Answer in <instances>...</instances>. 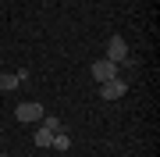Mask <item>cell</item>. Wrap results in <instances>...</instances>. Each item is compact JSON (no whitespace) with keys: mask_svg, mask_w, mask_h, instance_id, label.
<instances>
[{"mask_svg":"<svg viewBox=\"0 0 160 157\" xmlns=\"http://www.w3.org/2000/svg\"><path fill=\"white\" fill-rule=\"evenodd\" d=\"M107 61H114V64H128L132 61L125 36H110V39H107Z\"/></svg>","mask_w":160,"mask_h":157,"instance_id":"1","label":"cell"},{"mask_svg":"<svg viewBox=\"0 0 160 157\" xmlns=\"http://www.w3.org/2000/svg\"><path fill=\"white\" fill-rule=\"evenodd\" d=\"M43 104H36V100H25V104H18L14 107V118L18 122H25V125H32V122H43Z\"/></svg>","mask_w":160,"mask_h":157,"instance_id":"2","label":"cell"},{"mask_svg":"<svg viewBox=\"0 0 160 157\" xmlns=\"http://www.w3.org/2000/svg\"><path fill=\"white\" fill-rule=\"evenodd\" d=\"M128 93V82L125 79H107V82H100V100H121Z\"/></svg>","mask_w":160,"mask_h":157,"instance_id":"3","label":"cell"},{"mask_svg":"<svg viewBox=\"0 0 160 157\" xmlns=\"http://www.w3.org/2000/svg\"><path fill=\"white\" fill-rule=\"evenodd\" d=\"M92 79H96V82H107V79H118V64H114V61H107V57L92 61Z\"/></svg>","mask_w":160,"mask_h":157,"instance_id":"4","label":"cell"},{"mask_svg":"<svg viewBox=\"0 0 160 157\" xmlns=\"http://www.w3.org/2000/svg\"><path fill=\"white\" fill-rule=\"evenodd\" d=\"M32 143L36 146H39V150H50V143H53V132H50V128H36V132H32Z\"/></svg>","mask_w":160,"mask_h":157,"instance_id":"5","label":"cell"},{"mask_svg":"<svg viewBox=\"0 0 160 157\" xmlns=\"http://www.w3.org/2000/svg\"><path fill=\"white\" fill-rule=\"evenodd\" d=\"M50 146H53L57 154H68V150H71V136L61 128V132H53V143H50Z\"/></svg>","mask_w":160,"mask_h":157,"instance_id":"6","label":"cell"},{"mask_svg":"<svg viewBox=\"0 0 160 157\" xmlns=\"http://www.w3.org/2000/svg\"><path fill=\"white\" fill-rule=\"evenodd\" d=\"M18 86H22V82H18L14 71H0V89H4V93H11V89H18Z\"/></svg>","mask_w":160,"mask_h":157,"instance_id":"7","label":"cell"},{"mask_svg":"<svg viewBox=\"0 0 160 157\" xmlns=\"http://www.w3.org/2000/svg\"><path fill=\"white\" fill-rule=\"evenodd\" d=\"M39 125H43V128H50V132H61V128H64L57 114H43V122H39Z\"/></svg>","mask_w":160,"mask_h":157,"instance_id":"8","label":"cell"},{"mask_svg":"<svg viewBox=\"0 0 160 157\" xmlns=\"http://www.w3.org/2000/svg\"><path fill=\"white\" fill-rule=\"evenodd\" d=\"M0 157H11V154H0Z\"/></svg>","mask_w":160,"mask_h":157,"instance_id":"9","label":"cell"}]
</instances>
